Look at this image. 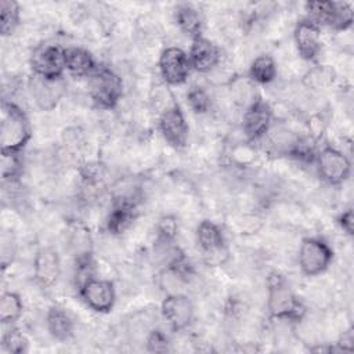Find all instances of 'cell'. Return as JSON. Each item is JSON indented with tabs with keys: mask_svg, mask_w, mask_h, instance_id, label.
<instances>
[{
	"mask_svg": "<svg viewBox=\"0 0 354 354\" xmlns=\"http://www.w3.org/2000/svg\"><path fill=\"white\" fill-rule=\"evenodd\" d=\"M66 84L62 77L46 79L33 75L29 80V93L37 108L41 111L54 109L65 94Z\"/></svg>",
	"mask_w": 354,
	"mask_h": 354,
	"instance_id": "cell-13",
	"label": "cell"
},
{
	"mask_svg": "<svg viewBox=\"0 0 354 354\" xmlns=\"http://www.w3.org/2000/svg\"><path fill=\"white\" fill-rule=\"evenodd\" d=\"M30 66L36 76L59 79L65 69V48L58 44H43L37 47L30 58Z\"/></svg>",
	"mask_w": 354,
	"mask_h": 354,
	"instance_id": "cell-9",
	"label": "cell"
},
{
	"mask_svg": "<svg viewBox=\"0 0 354 354\" xmlns=\"http://www.w3.org/2000/svg\"><path fill=\"white\" fill-rule=\"evenodd\" d=\"M136 217V203L129 196H122L113 203L108 217L106 230L112 235L122 234L133 223Z\"/></svg>",
	"mask_w": 354,
	"mask_h": 354,
	"instance_id": "cell-18",
	"label": "cell"
},
{
	"mask_svg": "<svg viewBox=\"0 0 354 354\" xmlns=\"http://www.w3.org/2000/svg\"><path fill=\"white\" fill-rule=\"evenodd\" d=\"M325 130V122L321 115H313L308 119V131L314 140H318Z\"/></svg>",
	"mask_w": 354,
	"mask_h": 354,
	"instance_id": "cell-35",
	"label": "cell"
},
{
	"mask_svg": "<svg viewBox=\"0 0 354 354\" xmlns=\"http://www.w3.org/2000/svg\"><path fill=\"white\" fill-rule=\"evenodd\" d=\"M28 339L26 336L17 328H10V330L3 333L1 346L12 354H22L28 350Z\"/></svg>",
	"mask_w": 354,
	"mask_h": 354,
	"instance_id": "cell-29",
	"label": "cell"
},
{
	"mask_svg": "<svg viewBox=\"0 0 354 354\" xmlns=\"http://www.w3.org/2000/svg\"><path fill=\"white\" fill-rule=\"evenodd\" d=\"M335 79L333 69L329 66H318L304 73V84L307 88H325Z\"/></svg>",
	"mask_w": 354,
	"mask_h": 354,
	"instance_id": "cell-27",
	"label": "cell"
},
{
	"mask_svg": "<svg viewBox=\"0 0 354 354\" xmlns=\"http://www.w3.org/2000/svg\"><path fill=\"white\" fill-rule=\"evenodd\" d=\"M145 343H147V350L155 351V353L167 351L169 344H170L167 336L159 329H151V332L148 333V336L145 339Z\"/></svg>",
	"mask_w": 354,
	"mask_h": 354,
	"instance_id": "cell-33",
	"label": "cell"
},
{
	"mask_svg": "<svg viewBox=\"0 0 354 354\" xmlns=\"http://www.w3.org/2000/svg\"><path fill=\"white\" fill-rule=\"evenodd\" d=\"M196 243L202 250L205 261L210 266H221L228 259L224 234L221 228L210 220H202L198 224Z\"/></svg>",
	"mask_w": 354,
	"mask_h": 354,
	"instance_id": "cell-6",
	"label": "cell"
},
{
	"mask_svg": "<svg viewBox=\"0 0 354 354\" xmlns=\"http://www.w3.org/2000/svg\"><path fill=\"white\" fill-rule=\"evenodd\" d=\"M238 228L241 231V234H245V235H253L256 234L259 230H261L263 227V218L259 216V214H254V213H246V214H242L238 221Z\"/></svg>",
	"mask_w": 354,
	"mask_h": 354,
	"instance_id": "cell-32",
	"label": "cell"
},
{
	"mask_svg": "<svg viewBox=\"0 0 354 354\" xmlns=\"http://www.w3.org/2000/svg\"><path fill=\"white\" fill-rule=\"evenodd\" d=\"M187 102L189 108L199 115L207 113L212 108V98L202 87H192L187 94Z\"/></svg>",
	"mask_w": 354,
	"mask_h": 354,
	"instance_id": "cell-31",
	"label": "cell"
},
{
	"mask_svg": "<svg viewBox=\"0 0 354 354\" xmlns=\"http://www.w3.org/2000/svg\"><path fill=\"white\" fill-rule=\"evenodd\" d=\"M65 69L72 76L88 77L97 69V62L88 50L72 46L65 48Z\"/></svg>",
	"mask_w": 354,
	"mask_h": 354,
	"instance_id": "cell-19",
	"label": "cell"
},
{
	"mask_svg": "<svg viewBox=\"0 0 354 354\" xmlns=\"http://www.w3.org/2000/svg\"><path fill=\"white\" fill-rule=\"evenodd\" d=\"M87 93L95 106L112 109L123 95L122 77L109 66H97L87 77Z\"/></svg>",
	"mask_w": 354,
	"mask_h": 354,
	"instance_id": "cell-3",
	"label": "cell"
},
{
	"mask_svg": "<svg viewBox=\"0 0 354 354\" xmlns=\"http://www.w3.org/2000/svg\"><path fill=\"white\" fill-rule=\"evenodd\" d=\"M272 124V109L270 104L257 98L243 111L242 116V130L248 141L253 142L266 137L267 131Z\"/></svg>",
	"mask_w": 354,
	"mask_h": 354,
	"instance_id": "cell-11",
	"label": "cell"
},
{
	"mask_svg": "<svg viewBox=\"0 0 354 354\" xmlns=\"http://www.w3.org/2000/svg\"><path fill=\"white\" fill-rule=\"evenodd\" d=\"M79 293L86 306L97 313L111 311L116 301L113 282L109 279L95 278L94 275L79 286Z\"/></svg>",
	"mask_w": 354,
	"mask_h": 354,
	"instance_id": "cell-8",
	"label": "cell"
},
{
	"mask_svg": "<svg viewBox=\"0 0 354 354\" xmlns=\"http://www.w3.org/2000/svg\"><path fill=\"white\" fill-rule=\"evenodd\" d=\"M160 311L176 332L188 328L195 314L194 303L187 295H167L160 304Z\"/></svg>",
	"mask_w": 354,
	"mask_h": 354,
	"instance_id": "cell-14",
	"label": "cell"
},
{
	"mask_svg": "<svg viewBox=\"0 0 354 354\" xmlns=\"http://www.w3.org/2000/svg\"><path fill=\"white\" fill-rule=\"evenodd\" d=\"M178 232L177 220L173 216H163L159 218L156 225V235L167 239H176Z\"/></svg>",
	"mask_w": 354,
	"mask_h": 354,
	"instance_id": "cell-34",
	"label": "cell"
},
{
	"mask_svg": "<svg viewBox=\"0 0 354 354\" xmlns=\"http://www.w3.org/2000/svg\"><path fill=\"white\" fill-rule=\"evenodd\" d=\"M267 310L271 318L281 321H299L306 315V308L285 278L277 272L267 278Z\"/></svg>",
	"mask_w": 354,
	"mask_h": 354,
	"instance_id": "cell-1",
	"label": "cell"
},
{
	"mask_svg": "<svg viewBox=\"0 0 354 354\" xmlns=\"http://www.w3.org/2000/svg\"><path fill=\"white\" fill-rule=\"evenodd\" d=\"M174 19L180 30L188 36L198 37L202 32L201 12L192 4H180L174 11Z\"/></svg>",
	"mask_w": 354,
	"mask_h": 354,
	"instance_id": "cell-22",
	"label": "cell"
},
{
	"mask_svg": "<svg viewBox=\"0 0 354 354\" xmlns=\"http://www.w3.org/2000/svg\"><path fill=\"white\" fill-rule=\"evenodd\" d=\"M61 275V259L51 246L40 248L33 259V278L41 288L53 286Z\"/></svg>",
	"mask_w": 354,
	"mask_h": 354,
	"instance_id": "cell-16",
	"label": "cell"
},
{
	"mask_svg": "<svg viewBox=\"0 0 354 354\" xmlns=\"http://www.w3.org/2000/svg\"><path fill=\"white\" fill-rule=\"evenodd\" d=\"M30 137L32 129L25 112L17 104L3 100L0 126L1 152H19Z\"/></svg>",
	"mask_w": 354,
	"mask_h": 354,
	"instance_id": "cell-2",
	"label": "cell"
},
{
	"mask_svg": "<svg viewBox=\"0 0 354 354\" xmlns=\"http://www.w3.org/2000/svg\"><path fill=\"white\" fill-rule=\"evenodd\" d=\"M278 73L275 59L268 54L257 55L249 66V79L257 84H270Z\"/></svg>",
	"mask_w": 354,
	"mask_h": 354,
	"instance_id": "cell-23",
	"label": "cell"
},
{
	"mask_svg": "<svg viewBox=\"0 0 354 354\" xmlns=\"http://www.w3.org/2000/svg\"><path fill=\"white\" fill-rule=\"evenodd\" d=\"M158 68L163 82L170 86H178L185 83L192 69L188 54L176 46L166 47L160 53Z\"/></svg>",
	"mask_w": 354,
	"mask_h": 354,
	"instance_id": "cell-10",
	"label": "cell"
},
{
	"mask_svg": "<svg viewBox=\"0 0 354 354\" xmlns=\"http://www.w3.org/2000/svg\"><path fill=\"white\" fill-rule=\"evenodd\" d=\"M1 178L4 181H14L19 177L22 171V162L19 158V152H1L0 160Z\"/></svg>",
	"mask_w": 354,
	"mask_h": 354,
	"instance_id": "cell-28",
	"label": "cell"
},
{
	"mask_svg": "<svg viewBox=\"0 0 354 354\" xmlns=\"http://www.w3.org/2000/svg\"><path fill=\"white\" fill-rule=\"evenodd\" d=\"M306 11L317 26H328L337 32H346L353 25V8L342 1H307Z\"/></svg>",
	"mask_w": 354,
	"mask_h": 354,
	"instance_id": "cell-4",
	"label": "cell"
},
{
	"mask_svg": "<svg viewBox=\"0 0 354 354\" xmlns=\"http://www.w3.org/2000/svg\"><path fill=\"white\" fill-rule=\"evenodd\" d=\"M333 259L330 246L321 238H303L299 246L297 263L303 275L317 277L328 270Z\"/></svg>",
	"mask_w": 354,
	"mask_h": 354,
	"instance_id": "cell-5",
	"label": "cell"
},
{
	"mask_svg": "<svg viewBox=\"0 0 354 354\" xmlns=\"http://www.w3.org/2000/svg\"><path fill=\"white\" fill-rule=\"evenodd\" d=\"M256 155H257L256 149L250 141L235 144L230 152V158L232 163L241 167L250 166L256 160Z\"/></svg>",
	"mask_w": 354,
	"mask_h": 354,
	"instance_id": "cell-30",
	"label": "cell"
},
{
	"mask_svg": "<svg viewBox=\"0 0 354 354\" xmlns=\"http://www.w3.org/2000/svg\"><path fill=\"white\" fill-rule=\"evenodd\" d=\"M46 328L48 333L59 342H65L73 336V321L71 315L59 306H53L46 314Z\"/></svg>",
	"mask_w": 354,
	"mask_h": 354,
	"instance_id": "cell-21",
	"label": "cell"
},
{
	"mask_svg": "<svg viewBox=\"0 0 354 354\" xmlns=\"http://www.w3.org/2000/svg\"><path fill=\"white\" fill-rule=\"evenodd\" d=\"M188 58L192 69L201 73H210L220 65L221 51L217 44L201 35L192 39Z\"/></svg>",
	"mask_w": 354,
	"mask_h": 354,
	"instance_id": "cell-15",
	"label": "cell"
},
{
	"mask_svg": "<svg viewBox=\"0 0 354 354\" xmlns=\"http://www.w3.org/2000/svg\"><path fill=\"white\" fill-rule=\"evenodd\" d=\"M68 249L76 261L93 259V238L90 230L83 224H72L68 231Z\"/></svg>",
	"mask_w": 354,
	"mask_h": 354,
	"instance_id": "cell-20",
	"label": "cell"
},
{
	"mask_svg": "<svg viewBox=\"0 0 354 354\" xmlns=\"http://www.w3.org/2000/svg\"><path fill=\"white\" fill-rule=\"evenodd\" d=\"M337 223L340 225V228L347 234V235H353V224H354V218H353V210L347 209L343 213H340V216L337 217Z\"/></svg>",
	"mask_w": 354,
	"mask_h": 354,
	"instance_id": "cell-36",
	"label": "cell"
},
{
	"mask_svg": "<svg viewBox=\"0 0 354 354\" xmlns=\"http://www.w3.org/2000/svg\"><path fill=\"white\" fill-rule=\"evenodd\" d=\"M159 131L165 141L174 148H184L188 141V124L177 102L159 115Z\"/></svg>",
	"mask_w": 354,
	"mask_h": 354,
	"instance_id": "cell-12",
	"label": "cell"
},
{
	"mask_svg": "<svg viewBox=\"0 0 354 354\" xmlns=\"http://www.w3.org/2000/svg\"><path fill=\"white\" fill-rule=\"evenodd\" d=\"M21 21V7L17 1L1 0L0 1V30L1 35L11 36L18 28Z\"/></svg>",
	"mask_w": 354,
	"mask_h": 354,
	"instance_id": "cell-24",
	"label": "cell"
},
{
	"mask_svg": "<svg viewBox=\"0 0 354 354\" xmlns=\"http://www.w3.org/2000/svg\"><path fill=\"white\" fill-rule=\"evenodd\" d=\"M230 87L231 98L236 104L245 105V108H248L252 102H254L259 98L256 95L254 83L249 77H234L230 82Z\"/></svg>",
	"mask_w": 354,
	"mask_h": 354,
	"instance_id": "cell-26",
	"label": "cell"
},
{
	"mask_svg": "<svg viewBox=\"0 0 354 354\" xmlns=\"http://www.w3.org/2000/svg\"><path fill=\"white\" fill-rule=\"evenodd\" d=\"M297 53L304 61H314L321 51V30L310 19H301L293 30Z\"/></svg>",
	"mask_w": 354,
	"mask_h": 354,
	"instance_id": "cell-17",
	"label": "cell"
},
{
	"mask_svg": "<svg viewBox=\"0 0 354 354\" xmlns=\"http://www.w3.org/2000/svg\"><path fill=\"white\" fill-rule=\"evenodd\" d=\"M315 160L321 178L329 185L343 184L351 173L348 158L333 147H324L315 155Z\"/></svg>",
	"mask_w": 354,
	"mask_h": 354,
	"instance_id": "cell-7",
	"label": "cell"
},
{
	"mask_svg": "<svg viewBox=\"0 0 354 354\" xmlns=\"http://www.w3.org/2000/svg\"><path fill=\"white\" fill-rule=\"evenodd\" d=\"M24 304L21 296L15 292H4L0 299V321L1 324H14L22 315Z\"/></svg>",
	"mask_w": 354,
	"mask_h": 354,
	"instance_id": "cell-25",
	"label": "cell"
}]
</instances>
